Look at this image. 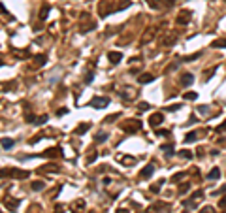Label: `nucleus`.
<instances>
[{
  "label": "nucleus",
  "instance_id": "35",
  "mask_svg": "<svg viewBox=\"0 0 226 213\" xmlns=\"http://www.w3.org/2000/svg\"><path fill=\"white\" fill-rule=\"evenodd\" d=\"M45 121H47V115H40V117L34 121V124H43Z\"/></svg>",
  "mask_w": 226,
  "mask_h": 213
},
{
  "label": "nucleus",
  "instance_id": "40",
  "mask_svg": "<svg viewBox=\"0 0 226 213\" xmlns=\"http://www.w3.org/2000/svg\"><path fill=\"white\" fill-rule=\"evenodd\" d=\"M200 55H202V53H194V55H191V57H187V59H185V60H196V59H200Z\"/></svg>",
  "mask_w": 226,
  "mask_h": 213
},
{
  "label": "nucleus",
  "instance_id": "6",
  "mask_svg": "<svg viewBox=\"0 0 226 213\" xmlns=\"http://www.w3.org/2000/svg\"><path fill=\"white\" fill-rule=\"evenodd\" d=\"M162 119H164V115H162V113H153V115L149 117V124H151L153 128H156V126H160Z\"/></svg>",
  "mask_w": 226,
  "mask_h": 213
},
{
  "label": "nucleus",
  "instance_id": "12",
  "mask_svg": "<svg viewBox=\"0 0 226 213\" xmlns=\"http://www.w3.org/2000/svg\"><path fill=\"white\" fill-rule=\"evenodd\" d=\"M42 155H43V157L53 158V157H59V155H60V149H59V147H55V149H47V151H43Z\"/></svg>",
  "mask_w": 226,
  "mask_h": 213
},
{
  "label": "nucleus",
  "instance_id": "37",
  "mask_svg": "<svg viewBox=\"0 0 226 213\" xmlns=\"http://www.w3.org/2000/svg\"><path fill=\"white\" fill-rule=\"evenodd\" d=\"M179 108H181V104H173V106H168L166 110H168V111H177Z\"/></svg>",
  "mask_w": 226,
  "mask_h": 213
},
{
  "label": "nucleus",
  "instance_id": "2",
  "mask_svg": "<svg viewBox=\"0 0 226 213\" xmlns=\"http://www.w3.org/2000/svg\"><path fill=\"white\" fill-rule=\"evenodd\" d=\"M113 8L109 2H107V0H102V2H98V15L100 17H107V15H109L111 12H113Z\"/></svg>",
  "mask_w": 226,
  "mask_h": 213
},
{
  "label": "nucleus",
  "instance_id": "16",
  "mask_svg": "<svg viewBox=\"0 0 226 213\" xmlns=\"http://www.w3.org/2000/svg\"><path fill=\"white\" fill-rule=\"evenodd\" d=\"M49 4H43V6H42V12H40V21H45V19H47V13H49Z\"/></svg>",
  "mask_w": 226,
  "mask_h": 213
},
{
  "label": "nucleus",
  "instance_id": "50",
  "mask_svg": "<svg viewBox=\"0 0 226 213\" xmlns=\"http://www.w3.org/2000/svg\"><path fill=\"white\" fill-rule=\"evenodd\" d=\"M2 64H4V62H2V60H0V66H2Z\"/></svg>",
  "mask_w": 226,
  "mask_h": 213
},
{
  "label": "nucleus",
  "instance_id": "31",
  "mask_svg": "<svg viewBox=\"0 0 226 213\" xmlns=\"http://www.w3.org/2000/svg\"><path fill=\"white\" fill-rule=\"evenodd\" d=\"M185 175H187V172H179V174H175V175L172 177V181H173V183H175V181H181Z\"/></svg>",
  "mask_w": 226,
  "mask_h": 213
},
{
  "label": "nucleus",
  "instance_id": "45",
  "mask_svg": "<svg viewBox=\"0 0 226 213\" xmlns=\"http://www.w3.org/2000/svg\"><path fill=\"white\" fill-rule=\"evenodd\" d=\"M170 134V130H158L156 128V136H168Z\"/></svg>",
  "mask_w": 226,
  "mask_h": 213
},
{
  "label": "nucleus",
  "instance_id": "8",
  "mask_svg": "<svg viewBox=\"0 0 226 213\" xmlns=\"http://www.w3.org/2000/svg\"><path fill=\"white\" fill-rule=\"evenodd\" d=\"M153 174H155V166H153V164H147L145 168H143L141 172H140V175H141V179H149V177H151Z\"/></svg>",
  "mask_w": 226,
  "mask_h": 213
},
{
  "label": "nucleus",
  "instance_id": "19",
  "mask_svg": "<svg viewBox=\"0 0 226 213\" xmlns=\"http://www.w3.org/2000/svg\"><path fill=\"white\" fill-rule=\"evenodd\" d=\"M0 143H2V147H4V149H12L15 142H13L12 138H2V142H0Z\"/></svg>",
  "mask_w": 226,
  "mask_h": 213
},
{
  "label": "nucleus",
  "instance_id": "44",
  "mask_svg": "<svg viewBox=\"0 0 226 213\" xmlns=\"http://www.w3.org/2000/svg\"><path fill=\"white\" fill-rule=\"evenodd\" d=\"M115 119H119V113H115V115H109L106 119V123H111V121H115Z\"/></svg>",
  "mask_w": 226,
  "mask_h": 213
},
{
  "label": "nucleus",
  "instance_id": "24",
  "mask_svg": "<svg viewBox=\"0 0 226 213\" xmlns=\"http://www.w3.org/2000/svg\"><path fill=\"white\" fill-rule=\"evenodd\" d=\"M179 155H181V157H183V158H188V160H191V158L194 157V155H192V151H191V149H183V151H179Z\"/></svg>",
  "mask_w": 226,
  "mask_h": 213
},
{
  "label": "nucleus",
  "instance_id": "33",
  "mask_svg": "<svg viewBox=\"0 0 226 213\" xmlns=\"http://www.w3.org/2000/svg\"><path fill=\"white\" fill-rule=\"evenodd\" d=\"M149 108H151V106H149L147 102H140V104H138V110H140V111H147Z\"/></svg>",
  "mask_w": 226,
  "mask_h": 213
},
{
  "label": "nucleus",
  "instance_id": "7",
  "mask_svg": "<svg viewBox=\"0 0 226 213\" xmlns=\"http://www.w3.org/2000/svg\"><path fill=\"white\" fill-rule=\"evenodd\" d=\"M175 40H177V38H175L172 32H170V34L164 36V38H160V45H162V47H170V45L175 44Z\"/></svg>",
  "mask_w": 226,
  "mask_h": 213
},
{
  "label": "nucleus",
  "instance_id": "38",
  "mask_svg": "<svg viewBox=\"0 0 226 213\" xmlns=\"http://www.w3.org/2000/svg\"><path fill=\"white\" fill-rule=\"evenodd\" d=\"M207 108H209V106H200V108H198V111H200V113H204V115H207V113H209Z\"/></svg>",
  "mask_w": 226,
  "mask_h": 213
},
{
  "label": "nucleus",
  "instance_id": "27",
  "mask_svg": "<svg viewBox=\"0 0 226 213\" xmlns=\"http://www.w3.org/2000/svg\"><path fill=\"white\" fill-rule=\"evenodd\" d=\"M196 98H198V92H194V91L185 92V100H196Z\"/></svg>",
  "mask_w": 226,
  "mask_h": 213
},
{
  "label": "nucleus",
  "instance_id": "30",
  "mask_svg": "<svg viewBox=\"0 0 226 213\" xmlns=\"http://www.w3.org/2000/svg\"><path fill=\"white\" fill-rule=\"evenodd\" d=\"M215 72H217V66H213V68H209V70H207V72L204 74V77H205V79H211V76L215 74Z\"/></svg>",
  "mask_w": 226,
  "mask_h": 213
},
{
  "label": "nucleus",
  "instance_id": "4",
  "mask_svg": "<svg viewBox=\"0 0 226 213\" xmlns=\"http://www.w3.org/2000/svg\"><path fill=\"white\" fill-rule=\"evenodd\" d=\"M107 104H109V98H106V96H94L89 102V106L91 108H106Z\"/></svg>",
  "mask_w": 226,
  "mask_h": 213
},
{
  "label": "nucleus",
  "instance_id": "18",
  "mask_svg": "<svg viewBox=\"0 0 226 213\" xmlns=\"http://www.w3.org/2000/svg\"><path fill=\"white\" fill-rule=\"evenodd\" d=\"M89 128H91V123H83V124H79V126L75 128V134H85Z\"/></svg>",
  "mask_w": 226,
  "mask_h": 213
},
{
  "label": "nucleus",
  "instance_id": "28",
  "mask_svg": "<svg viewBox=\"0 0 226 213\" xmlns=\"http://www.w3.org/2000/svg\"><path fill=\"white\" fill-rule=\"evenodd\" d=\"M162 183H164V179H160L158 183H155V185H151V193H158V190L162 189Z\"/></svg>",
  "mask_w": 226,
  "mask_h": 213
},
{
  "label": "nucleus",
  "instance_id": "41",
  "mask_svg": "<svg viewBox=\"0 0 226 213\" xmlns=\"http://www.w3.org/2000/svg\"><path fill=\"white\" fill-rule=\"evenodd\" d=\"M215 209H213V207L211 206H205V207H202V211H200V213H213Z\"/></svg>",
  "mask_w": 226,
  "mask_h": 213
},
{
  "label": "nucleus",
  "instance_id": "34",
  "mask_svg": "<svg viewBox=\"0 0 226 213\" xmlns=\"http://www.w3.org/2000/svg\"><path fill=\"white\" fill-rule=\"evenodd\" d=\"M106 140H107V134H104V132H102V134H96V142H98V143H104Z\"/></svg>",
  "mask_w": 226,
  "mask_h": 213
},
{
  "label": "nucleus",
  "instance_id": "32",
  "mask_svg": "<svg viewBox=\"0 0 226 213\" xmlns=\"http://www.w3.org/2000/svg\"><path fill=\"white\" fill-rule=\"evenodd\" d=\"M188 189H191V183H183L181 187H179V194H185Z\"/></svg>",
  "mask_w": 226,
  "mask_h": 213
},
{
  "label": "nucleus",
  "instance_id": "43",
  "mask_svg": "<svg viewBox=\"0 0 226 213\" xmlns=\"http://www.w3.org/2000/svg\"><path fill=\"white\" fill-rule=\"evenodd\" d=\"M92 77H94V74H92V72H89V74L85 76V83H91V81H92Z\"/></svg>",
  "mask_w": 226,
  "mask_h": 213
},
{
  "label": "nucleus",
  "instance_id": "22",
  "mask_svg": "<svg viewBox=\"0 0 226 213\" xmlns=\"http://www.w3.org/2000/svg\"><path fill=\"white\" fill-rule=\"evenodd\" d=\"M45 60H47V57H45V55H38V57L34 59V64H36V66H43Z\"/></svg>",
  "mask_w": 226,
  "mask_h": 213
},
{
  "label": "nucleus",
  "instance_id": "39",
  "mask_svg": "<svg viewBox=\"0 0 226 213\" xmlns=\"http://www.w3.org/2000/svg\"><path fill=\"white\" fill-rule=\"evenodd\" d=\"M202 196H204V190H198V193H194V194H192V200H200Z\"/></svg>",
  "mask_w": 226,
  "mask_h": 213
},
{
  "label": "nucleus",
  "instance_id": "29",
  "mask_svg": "<svg viewBox=\"0 0 226 213\" xmlns=\"http://www.w3.org/2000/svg\"><path fill=\"white\" fill-rule=\"evenodd\" d=\"M121 162H122V164H134L136 158H134V157H121Z\"/></svg>",
  "mask_w": 226,
  "mask_h": 213
},
{
  "label": "nucleus",
  "instance_id": "13",
  "mask_svg": "<svg viewBox=\"0 0 226 213\" xmlns=\"http://www.w3.org/2000/svg\"><path fill=\"white\" fill-rule=\"evenodd\" d=\"M211 47H215V49H226V38H219V40H215L213 44H211Z\"/></svg>",
  "mask_w": 226,
  "mask_h": 213
},
{
  "label": "nucleus",
  "instance_id": "9",
  "mask_svg": "<svg viewBox=\"0 0 226 213\" xmlns=\"http://www.w3.org/2000/svg\"><path fill=\"white\" fill-rule=\"evenodd\" d=\"M192 81H194V76H192V74H183V76H181V85H183V87L192 85Z\"/></svg>",
  "mask_w": 226,
  "mask_h": 213
},
{
  "label": "nucleus",
  "instance_id": "17",
  "mask_svg": "<svg viewBox=\"0 0 226 213\" xmlns=\"http://www.w3.org/2000/svg\"><path fill=\"white\" fill-rule=\"evenodd\" d=\"M198 140V132H188L187 136H185V143H192Z\"/></svg>",
  "mask_w": 226,
  "mask_h": 213
},
{
  "label": "nucleus",
  "instance_id": "49",
  "mask_svg": "<svg viewBox=\"0 0 226 213\" xmlns=\"http://www.w3.org/2000/svg\"><path fill=\"white\" fill-rule=\"evenodd\" d=\"M173 2H175V0H166V6H172Z\"/></svg>",
  "mask_w": 226,
  "mask_h": 213
},
{
  "label": "nucleus",
  "instance_id": "20",
  "mask_svg": "<svg viewBox=\"0 0 226 213\" xmlns=\"http://www.w3.org/2000/svg\"><path fill=\"white\" fill-rule=\"evenodd\" d=\"M132 6V0H121V4L115 8V12H121V9H125V8H130Z\"/></svg>",
  "mask_w": 226,
  "mask_h": 213
},
{
  "label": "nucleus",
  "instance_id": "25",
  "mask_svg": "<svg viewBox=\"0 0 226 213\" xmlns=\"http://www.w3.org/2000/svg\"><path fill=\"white\" fill-rule=\"evenodd\" d=\"M43 187H45L43 181H34V183H32V190H43Z\"/></svg>",
  "mask_w": 226,
  "mask_h": 213
},
{
  "label": "nucleus",
  "instance_id": "11",
  "mask_svg": "<svg viewBox=\"0 0 226 213\" xmlns=\"http://www.w3.org/2000/svg\"><path fill=\"white\" fill-rule=\"evenodd\" d=\"M107 59H109V60L113 62V64H117V62H119V60L122 59V55L119 53V51H111V53L107 55Z\"/></svg>",
  "mask_w": 226,
  "mask_h": 213
},
{
  "label": "nucleus",
  "instance_id": "36",
  "mask_svg": "<svg viewBox=\"0 0 226 213\" xmlns=\"http://www.w3.org/2000/svg\"><path fill=\"white\" fill-rule=\"evenodd\" d=\"M149 6H151L153 9H156L158 6H160V0H149Z\"/></svg>",
  "mask_w": 226,
  "mask_h": 213
},
{
  "label": "nucleus",
  "instance_id": "42",
  "mask_svg": "<svg viewBox=\"0 0 226 213\" xmlns=\"http://www.w3.org/2000/svg\"><path fill=\"white\" fill-rule=\"evenodd\" d=\"M217 132H226V121H224L222 124H219V126H217Z\"/></svg>",
  "mask_w": 226,
  "mask_h": 213
},
{
  "label": "nucleus",
  "instance_id": "26",
  "mask_svg": "<svg viewBox=\"0 0 226 213\" xmlns=\"http://www.w3.org/2000/svg\"><path fill=\"white\" fill-rule=\"evenodd\" d=\"M219 175H220V170H219V168H213L211 172L207 174V177H209V179H217Z\"/></svg>",
  "mask_w": 226,
  "mask_h": 213
},
{
  "label": "nucleus",
  "instance_id": "21",
  "mask_svg": "<svg viewBox=\"0 0 226 213\" xmlns=\"http://www.w3.org/2000/svg\"><path fill=\"white\" fill-rule=\"evenodd\" d=\"M81 209H85V202H83V200H78V202H75V206H74V211H72V213H81Z\"/></svg>",
  "mask_w": 226,
  "mask_h": 213
},
{
  "label": "nucleus",
  "instance_id": "48",
  "mask_svg": "<svg viewBox=\"0 0 226 213\" xmlns=\"http://www.w3.org/2000/svg\"><path fill=\"white\" fill-rule=\"evenodd\" d=\"M0 12H2V13H6V8H4V4H2V2H0Z\"/></svg>",
  "mask_w": 226,
  "mask_h": 213
},
{
  "label": "nucleus",
  "instance_id": "46",
  "mask_svg": "<svg viewBox=\"0 0 226 213\" xmlns=\"http://www.w3.org/2000/svg\"><path fill=\"white\" fill-rule=\"evenodd\" d=\"M219 207H226V196H224V198L219 202Z\"/></svg>",
  "mask_w": 226,
  "mask_h": 213
},
{
  "label": "nucleus",
  "instance_id": "3",
  "mask_svg": "<svg viewBox=\"0 0 226 213\" xmlns=\"http://www.w3.org/2000/svg\"><path fill=\"white\" fill-rule=\"evenodd\" d=\"M128 124H122V128L128 132V134H134V132H138L141 128V123L138 121V119H132V121H126Z\"/></svg>",
  "mask_w": 226,
  "mask_h": 213
},
{
  "label": "nucleus",
  "instance_id": "15",
  "mask_svg": "<svg viewBox=\"0 0 226 213\" xmlns=\"http://www.w3.org/2000/svg\"><path fill=\"white\" fill-rule=\"evenodd\" d=\"M153 79H155V76H153V74H140V77H138V81H140V83H151Z\"/></svg>",
  "mask_w": 226,
  "mask_h": 213
},
{
  "label": "nucleus",
  "instance_id": "1",
  "mask_svg": "<svg viewBox=\"0 0 226 213\" xmlns=\"http://www.w3.org/2000/svg\"><path fill=\"white\" fill-rule=\"evenodd\" d=\"M4 175H8V177H28V172H25V170H15V168L0 170V177H4Z\"/></svg>",
  "mask_w": 226,
  "mask_h": 213
},
{
  "label": "nucleus",
  "instance_id": "47",
  "mask_svg": "<svg viewBox=\"0 0 226 213\" xmlns=\"http://www.w3.org/2000/svg\"><path fill=\"white\" fill-rule=\"evenodd\" d=\"M66 111H68V108H62V110H59V111H56V115H64Z\"/></svg>",
  "mask_w": 226,
  "mask_h": 213
},
{
  "label": "nucleus",
  "instance_id": "5",
  "mask_svg": "<svg viewBox=\"0 0 226 213\" xmlns=\"http://www.w3.org/2000/svg\"><path fill=\"white\" fill-rule=\"evenodd\" d=\"M191 15H192V13L188 12V9H183V12H181V13L177 15L175 23H177V25H181V27H183V25H187L188 21H191Z\"/></svg>",
  "mask_w": 226,
  "mask_h": 213
},
{
  "label": "nucleus",
  "instance_id": "10",
  "mask_svg": "<svg viewBox=\"0 0 226 213\" xmlns=\"http://www.w3.org/2000/svg\"><path fill=\"white\" fill-rule=\"evenodd\" d=\"M153 38H155V28H149L145 32V36H141V44H149Z\"/></svg>",
  "mask_w": 226,
  "mask_h": 213
},
{
  "label": "nucleus",
  "instance_id": "23",
  "mask_svg": "<svg viewBox=\"0 0 226 213\" xmlns=\"http://www.w3.org/2000/svg\"><path fill=\"white\" fill-rule=\"evenodd\" d=\"M160 149H162V151H166L168 155H173V149H175V147H173V143H164V145H160Z\"/></svg>",
  "mask_w": 226,
  "mask_h": 213
},
{
  "label": "nucleus",
  "instance_id": "14",
  "mask_svg": "<svg viewBox=\"0 0 226 213\" xmlns=\"http://www.w3.org/2000/svg\"><path fill=\"white\" fill-rule=\"evenodd\" d=\"M4 204H6V207H9V209H15V207L19 206V202L17 200H13V198H9V196H6V200H4Z\"/></svg>",
  "mask_w": 226,
  "mask_h": 213
}]
</instances>
